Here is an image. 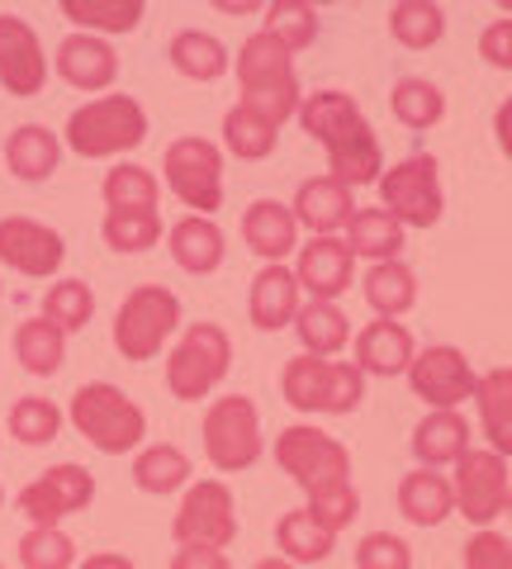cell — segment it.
Segmentation results:
<instances>
[{
	"label": "cell",
	"instance_id": "obj_57",
	"mask_svg": "<svg viewBox=\"0 0 512 569\" xmlns=\"http://www.w3.org/2000/svg\"><path fill=\"white\" fill-rule=\"evenodd\" d=\"M0 295H6V290H0Z\"/></svg>",
	"mask_w": 512,
	"mask_h": 569
},
{
	"label": "cell",
	"instance_id": "obj_34",
	"mask_svg": "<svg viewBox=\"0 0 512 569\" xmlns=\"http://www.w3.org/2000/svg\"><path fill=\"white\" fill-rule=\"evenodd\" d=\"M361 295L375 318H403L418 305V276L403 261H375L361 280Z\"/></svg>",
	"mask_w": 512,
	"mask_h": 569
},
{
	"label": "cell",
	"instance_id": "obj_14",
	"mask_svg": "<svg viewBox=\"0 0 512 569\" xmlns=\"http://www.w3.org/2000/svg\"><path fill=\"white\" fill-rule=\"evenodd\" d=\"M451 493H455V512L474 527H489L493 518H503L508 508V493H512V479H508V460L499 451H465L455 460V475H451Z\"/></svg>",
	"mask_w": 512,
	"mask_h": 569
},
{
	"label": "cell",
	"instance_id": "obj_50",
	"mask_svg": "<svg viewBox=\"0 0 512 569\" xmlns=\"http://www.w3.org/2000/svg\"><path fill=\"white\" fill-rule=\"evenodd\" d=\"M493 142H499V152L512 162V96L499 104V114H493Z\"/></svg>",
	"mask_w": 512,
	"mask_h": 569
},
{
	"label": "cell",
	"instance_id": "obj_12",
	"mask_svg": "<svg viewBox=\"0 0 512 569\" xmlns=\"http://www.w3.org/2000/svg\"><path fill=\"white\" fill-rule=\"evenodd\" d=\"M175 546H200V550H228L238 541V498L223 479H200L181 493V508L171 518Z\"/></svg>",
	"mask_w": 512,
	"mask_h": 569
},
{
	"label": "cell",
	"instance_id": "obj_13",
	"mask_svg": "<svg viewBox=\"0 0 512 569\" xmlns=\"http://www.w3.org/2000/svg\"><path fill=\"white\" fill-rule=\"evenodd\" d=\"M96 498V475L77 466V460H62V466H48L39 479H29L14 498V508L29 518V527H62L67 518L91 508Z\"/></svg>",
	"mask_w": 512,
	"mask_h": 569
},
{
	"label": "cell",
	"instance_id": "obj_52",
	"mask_svg": "<svg viewBox=\"0 0 512 569\" xmlns=\"http://www.w3.org/2000/svg\"><path fill=\"white\" fill-rule=\"evenodd\" d=\"M219 10L223 14H257V10H267V6H252V0H219Z\"/></svg>",
	"mask_w": 512,
	"mask_h": 569
},
{
	"label": "cell",
	"instance_id": "obj_36",
	"mask_svg": "<svg viewBox=\"0 0 512 569\" xmlns=\"http://www.w3.org/2000/svg\"><path fill=\"white\" fill-rule=\"evenodd\" d=\"M100 238H104V247H114L119 257L152 252V247L162 242V213L157 209H104Z\"/></svg>",
	"mask_w": 512,
	"mask_h": 569
},
{
	"label": "cell",
	"instance_id": "obj_19",
	"mask_svg": "<svg viewBox=\"0 0 512 569\" xmlns=\"http://www.w3.org/2000/svg\"><path fill=\"white\" fill-rule=\"evenodd\" d=\"M52 67H58V77L72 86V91H86V96H100L110 91L119 81V52L110 39H96V33H67L52 52Z\"/></svg>",
	"mask_w": 512,
	"mask_h": 569
},
{
	"label": "cell",
	"instance_id": "obj_51",
	"mask_svg": "<svg viewBox=\"0 0 512 569\" xmlns=\"http://www.w3.org/2000/svg\"><path fill=\"white\" fill-rule=\"evenodd\" d=\"M77 569H138L129 556H119V550H100V556H86Z\"/></svg>",
	"mask_w": 512,
	"mask_h": 569
},
{
	"label": "cell",
	"instance_id": "obj_2",
	"mask_svg": "<svg viewBox=\"0 0 512 569\" xmlns=\"http://www.w3.org/2000/svg\"><path fill=\"white\" fill-rule=\"evenodd\" d=\"M238 86H242V110L257 114L271 129H285L299 114V77H294V58L280 48L267 29H257L252 39L238 48Z\"/></svg>",
	"mask_w": 512,
	"mask_h": 569
},
{
	"label": "cell",
	"instance_id": "obj_37",
	"mask_svg": "<svg viewBox=\"0 0 512 569\" xmlns=\"http://www.w3.org/2000/svg\"><path fill=\"white\" fill-rule=\"evenodd\" d=\"M390 110H394V119L403 123V129L428 133L446 119V96H441V86L428 81V77H403L390 91Z\"/></svg>",
	"mask_w": 512,
	"mask_h": 569
},
{
	"label": "cell",
	"instance_id": "obj_20",
	"mask_svg": "<svg viewBox=\"0 0 512 569\" xmlns=\"http://www.w3.org/2000/svg\"><path fill=\"white\" fill-rule=\"evenodd\" d=\"M351 356H357L351 366H357L361 376L394 380V376H409V366H413V356H418V342H413V332L403 328L399 318H375V323H365L357 332Z\"/></svg>",
	"mask_w": 512,
	"mask_h": 569
},
{
	"label": "cell",
	"instance_id": "obj_4",
	"mask_svg": "<svg viewBox=\"0 0 512 569\" xmlns=\"http://www.w3.org/2000/svg\"><path fill=\"white\" fill-rule=\"evenodd\" d=\"M275 466L285 470L299 489H304L309 503L357 489L351 485V451L332 432H323V427H313V422H294V427H285V432L275 437Z\"/></svg>",
	"mask_w": 512,
	"mask_h": 569
},
{
	"label": "cell",
	"instance_id": "obj_11",
	"mask_svg": "<svg viewBox=\"0 0 512 569\" xmlns=\"http://www.w3.org/2000/svg\"><path fill=\"white\" fill-rule=\"evenodd\" d=\"M167 190L181 200L190 213L214 219V209H223V148L209 138H175L162 157Z\"/></svg>",
	"mask_w": 512,
	"mask_h": 569
},
{
	"label": "cell",
	"instance_id": "obj_25",
	"mask_svg": "<svg viewBox=\"0 0 512 569\" xmlns=\"http://www.w3.org/2000/svg\"><path fill=\"white\" fill-rule=\"evenodd\" d=\"M470 437H474V427L465 422L461 408H451V413H428L422 418L413 427L409 447H413V460L422 470H441V466H455V460L470 451Z\"/></svg>",
	"mask_w": 512,
	"mask_h": 569
},
{
	"label": "cell",
	"instance_id": "obj_35",
	"mask_svg": "<svg viewBox=\"0 0 512 569\" xmlns=\"http://www.w3.org/2000/svg\"><path fill=\"white\" fill-rule=\"evenodd\" d=\"M14 361H20L29 376H58L62 361H67V332L52 328L48 318H24L14 328Z\"/></svg>",
	"mask_w": 512,
	"mask_h": 569
},
{
	"label": "cell",
	"instance_id": "obj_30",
	"mask_svg": "<svg viewBox=\"0 0 512 569\" xmlns=\"http://www.w3.org/2000/svg\"><path fill=\"white\" fill-rule=\"evenodd\" d=\"M347 247H351V257H365L370 266L375 261H399V252H403V223L399 219H390L380 204H357V213L347 219V238H342Z\"/></svg>",
	"mask_w": 512,
	"mask_h": 569
},
{
	"label": "cell",
	"instance_id": "obj_38",
	"mask_svg": "<svg viewBox=\"0 0 512 569\" xmlns=\"http://www.w3.org/2000/svg\"><path fill=\"white\" fill-rule=\"evenodd\" d=\"M390 33L409 52L436 48L441 33H446V10L436 0H399V6H390Z\"/></svg>",
	"mask_w": 512,
	"mask_h": 569
},
{
	"label": "cell",
	"instance_id": "obj_15",
	"mask_svg": "<svg viewBox=\"0 0 512 569\" xmlns=\"http://www.w3.org/2000/svg\"><path fill=\"white\" fill-rule=\"evenodd\" d=\"M474 385H480V376H474L470 356L461 347H446V342L418 351L413 366H409L413 399H422L432 413H451V408H461L465 399H474Z\"/></svg>",
	"mask_w": 512,
	"mask_h": 569
},
{
	"label": "cell",
	"instance_id": "obj_54",
	"mask_svg": "<svg viewBox=\"0 0 512 569\" xmlns=\"http://www.w3.org/2000/svg\"><path fill=\"white\" fill-rule=\"evenodd\" d=\"M499 14H503V20H508V14H512V0H503V6H499Z\"/></svg>",
	"mask_w": 512,
	"mask_h": 569
},
{
	"label": "cell",
	"instance_id": "obj_43",
	"mask_svg": "<svg viewBox=\"0 0 512 569\" xmlns=\"http://www.w3.org/2000/svg\"><path fill=\"white\" fill-rule=\"evenodd\" d=\"M62 422H67L62 408L39 395L14 399V408H10V437L20 441V447H48V441H58Z\"/></svg>",
	"mask_w": 512,
	"mask_h": 569
},
{
	"label": "cell",
	"instance_id": "obj_40",
	"mask_svg": "<svg viewBox=\"0 0 512 569\" xmlns=\"http://www.w3.org/2000/svg\"><path fill=\"white\" fill-rule=\"evenodd\" d=\"M100 194H104V209H157L162 181L138 162H119L114 171H104Z\"/></svg>",
	"mask_w": 512,
	"mask_h": 569
},
{
	"label": "cell",
	"instance_id": "obj_58",
	"mask_svg": "<svg viewBox=\"0 0 512 569\" xmlns=\"http://www.w3.org/2000/svg\"><path fill=\"white\" fill-rule=\"evenodd\" d=\"M0 569H6V565H0Z\"/></svg>",
	"mask_w": 512,
	"mask_h": 569
},
{
	"label": "cell",
	"instance_id": "obj_32",
	"mask_svg": "<svg viewBox=\"0 0 512 569\" xmlns=\"http://www.w3.org/2000/svg\"><path fill=\"white\" fill-rule=\"evenodd\" d=\"M290 328L299 337V347H304V356H318V361H332L351 342V318L338 305H318V299L299 305Z\"/></svg>",
	"mask_w": 512,
	"mask_h": 569
},
{
	"label": "cell",
	"instance_id": "obj_27",
	"mask_svg": "<svg viewBox=\"0 0 512 569\" xmlns=\"http://www.w3.org/2000/svg\"><path fill=\"white\" fill-rule=\"evenodd\" d=\"M399 512L409 518L413 527H441L455 512V493H451V479L441 470H409L399 479Z\"/></svg>",
	"mask_w": 512,
	"mask_h": 569
},
{
	"label": "cell",
	"instance_id": "obj_7",
	"mask_svg": "<svg viewBox=\"0 0 512 569\" xmlns=\"http://www.w3.org/2000/svg\"><path fill=\"white\" fill-rule=\"evenodd\" d=\"M200 437H204V460L219 475L252 470L261 460V451H267V437H261V413H257V403L247 395L209 399Z\"/></svg>",
	"mask_w": 512,
	"mask_h": 569
},
{
	"label": "cell",
	"instance_id": "obj_26",
	"mask_svg": "<svg viewBox=\"0 0 512 569\" xmlns=\"http://www.w3.org/2000/svg\"><path fill=\"white\" fill-rule=\"evenodd\" d=\"M58 162H62V133H52L48 123H20L6 138V167L14 181H24V186L52 181Z\"/></svg>",
	"mask_w": 512,
	"mask_h": 569
},
{
	"label": "cell",
	"instance_id": "obj_56",
	"mask_svg": "<svg viewBox=\"0 0 512 569\" xmlns=\"http://www.w3.org/2000/svg\"><path fill=\"white\" fill-rule=\"evenodd\" d=\"M0 508H6V489H0Z\"/></svg>",
	"mask_w": 512,
	"mask_h": 569
},
{
	"label": "cell",
	"instance_id": "obj_53",
	"mask_svg": "<svg viewBox=\"0 0 512 569\" xmlns=\"http://www.w3.org/2000/svg\"><path fill=\"white\" fill-rule=\"evenodd\" d=\"M252 569H299V565H290L285 556H267V560H257Z\"/></svg>",
	"mask_w": 512,
	"mask_h": 569
},
{
	"label": "cell",
	"instance_id": "obj_17",
	"mask_svg": "<svg viewBox=\"0 0 512 569\" xmlns=\"http://www.w3.org/2000/svg\"><path fill=\"white\" fill-rule=\"evenodd\" d=\"M0 86L14 100H29L48 86V52L29 20L0 10Z\"/></svg>",
	"mask_w": 512,
	"mask_h": 569
},
{
	"label": "cell",
	"instance_id": "obj_16",
	"mask_svg": "<svg viewBox=\"0 0 512 569\" xmlns=\"http://www.w3.org/2000/svg\"><path fill=\"white\" fill-rule=\"evenodd\" d=\"M62 261H67V242L58 228L29 219V213L0 219V266H10L14 276L48 280L62 271Z\"/></svg>",
	"mask_w": 512,
	"mask_h": 569
},
{
	"label": "cell",
	"instance_id": "obj_31",
	"mask_svg": "<svg viewBox=\"0 0 512 569\" xmlns=\"http://www.w3.org/2000/svg\"><path fill=\"white\" fill-rule=\"evenodd\" d=\"M190 475H195V466H190V456L175 447V441H152V447H138L133 456V485L143 493H181L190 489Z\"/></svg>",
	"mask_w": 512,
	"mask_h": 569
},
{
	"label": "cell",
	"instance_id": "obj_8",
	"mask_svg": "<svg viewBox=\"0 0 512 569\" xmlns=\"http://www.w3.org/2000/svg\"><path fill=\"white\" fill-rule=\"evenodd\" d=\"M233 370V342L219 323H190L167 356V389L181 403H200Z\"/></svg>",
	"mask_w": 512,
	"mask_h": 569
},
{
	"label": "cell",
	"instance_id": "obj_21",
	"mask_svg": "<svg viewBox=\"0 0 512 569\" xmlns=\"http://www.w3.org/2000/svg\"><path fill=\"white\" fill-rule=\"evenodd\" d=\"M290 213L299 228H309V238H338V228H347V219L357 213V200H351V190L342 181H332V176H309V181L294 190Z\"/></svg>",
	"mask_w": 512,
	"mask_h": 569
},
{
	"label": "cell",
	"instance_id": "obj_18",
	"mask_svg": "<svg viewBox=\"0 0 512 569\" xmlns=\"http://www.w3.org/2000/svg\"><path fill=\"white\" fill-rule=\"evenodd\" d=\"M294 280L318 305H338L351 290V280H357V257H351L342 238H309L294 252Z\"/></svg>",
	"mask_w": 512,
	"mask_h": 569
},
{
	"label": "cell",
	"instance_id": "obj_6",
	"mask_svg": "<svg viewBox=\"0 0 512 569\" xmlns=\"http://www.w3.org/2000/svg\"><path fill=\"white\" fill-rule=\"evenodd\" d=\"M280 395L294 413H357L365 399V376L351 361H318V356H290L280 370Z\"/></svg>",
	"mask_w": 512,
	"mask_h": 569
},
{
	"label": "cell",
	"instance_id": "obj_10",
	"mask_svg": "<svg viewBox=\"0 0 512 569\" xmlns=\"http://www.w3.org/2000/svg\"><path fill=\"white\" fill-rule=\"evenodd\" d=\"M380 209L390 219L409 228H436L441 213H446V194H441V167L432 152H413L394 162L390 171H380Z\"/></svg>",
	"mask_w": 512,
	"mask_h": 569
},
{
	"label": "cell",
	"instance_id": "obj_29",
	"mask_svg": "<svg viewBox=\"0 0 512 569\" xmlns=\"http://www.w3.org/2000/svg\"><path fill=\"white\" fill-rule=\"evenodd\" d=\"M167 58H171V67L181 71V77L204 81V86L228 77V67H233V52H228L219 33H209V29H181L167 43Z\"/></svg>",
	"mask_w": 512,
	"mask_h": 569
},
{
	"label": "cell",
	"instance_id": "obj_39",
	"mask_svg": "<svg viewBox=\"0 0 512 569\" xmlns=\"http://www.w3.org/2000/svg\"><path fill=\"white\" fill-rule=\"evenodd\" d=\"M275 546H280V556H285L290 565H323L332 556V546H338V537L318 527L304 508H294V512H285V518L275 522Z\"/></svg>",
	"mask_w": 512,
	"mask_h": 569
},
{
	"label": "cell",
	"instance_id": "obj_22",
	"mask_svg": "<svg viewBox=\"0 0 512 569\" xmlns=\"http://www.w3.org/2000/svg\"><path fill=\"white\" fill-rule=\"evenodd\" d=\"M299 305H304V290H299V280L285 261L275 266H261L252 276V299H247V313H252V328L261 332H280L294 323Z\"/></svg>",
	"mask_w": 512,
	"mask_h": 569
},
{
	"label": "cell",
	"instance_id": "obj_3",
	"mask_svg": "<svg viewBox=\"0 0 512 569\" xmlns=\"http://www.w3.org/2000/svg\"><path fill=\"white\" fill-rule=\"evenodd\" d=\"M148 142V110L133 96H96L67 114L62 148H72L86 162L123 157Z\"/></svg>",
	"mask_w": 512,
	"mask_h": 569
},
{
	"label": "cell",
	"instance_id": "obj_42",
	"mask_svg": "<svg viewBox=\"0 0 512 569\" xmlns=\"http://www.w3.org/2000/svg\"><path fill=\"white\" fill-rule=\"evenodd\" d=\"M275 142H280V129L261 123L257 114H247L242 104H233V110L223 114V148L233 152L238 162H267L275 152Z\"/></svg>",
	"mask_w": 512,
	"mask_h": 569
},
{
	"label": "cell",
	"instance_id": "obj_48",
	"mask_svg": "<svg viewBox=\"0 0 512 569\" xmlns=\"http://www.w3.org/2000/svg\"><path fill=\"white\" fill-rule=\"evenodd\" d=\"M480 58L499 71H512V20H493L480 33Z\"/></svg>",
	"mask_w": 512,
	"mask_h": 569
},
{
	"label": "cell",
	"instance_id": "obj_9",
	"mask_svg": "<svg viewBox=\"0 0 512 569\" xmlns=\"http://www.w3.org/2000/svg\"><path fill=\"white\" fill-rule=\"evenodd\" d=\"M175 328H181V299L167 284H138V290L123 295L110 337L123 361L138 366V361H152L175 337Z\"/></svg>",
	"mask_w": 512,
	"mask_h": 569
},
{
	"label": "cell",
	"instance_id": "obj_47",
	"mask_svg": "<svg viewBox=\"0 0 512 569\" xmlns=\"http://www.w3.org/2000/svg\"><path fill=\"white\" fill-rule=\"evenodd\" d=\"M465 569H512V541L503 531H474L465 541Z\"/></svg>",
	"mask_w": 512,
	"mask_h": 569
},
{
	"label": "cell",
	"instance_id": "obj_23",
	"mask_svg": "<svg viewBox=\"0 0 512 569\" xmlns=\"http://www.w3.org/2000/svg\"><path fill=\"white\" fill-rule=\"evenodd\" d=\"M167 252L181 266L185 276H214L223 257H228V238L214 219H200V213H185L167 228Z\"/></svg>",
	"mask_w": 512,
	"mask_h": 569
},
{
	"label": "cell",
	"instance_id": "obj_41",
	"mask_svg": "<svg viewBox=\"0 0 512 569\" xmlns=\"http://www.w3.org/2000/svg\"><path fill=\"white\" fill-rule=\"evenodd\" d=\"M261 14H267L261 29H267L271 39L290 52V58H294V52H304L318 39V10L309 6V0H271Z\"/></svg>",
	"mask_w": 512,
	"mask_h": 569
},
{
	"label": "cell",
	"instance_id": "obj_45",
	"mask_svg": "<svg viewBox=\"0 0 512 569\" xmlns=\"http://www.w3.org/2000/svg\"><path fill=\"white\" fill-rule=\"evenodd\" d=\"M24 569H77V541L62 527H29L20 537Z\"/></svg>",
	"mask_w": 512,
	"mask_h": 569
},
{
	"label": "cell",
	"instance_id": "obj_49",
	"mask_svg": "<svg viewBox=\"0 0 512 569\" xmlns=\"http://www.w3.org/2000/svg\"><path fill=\"white\" fill-rule=\"evenodd\" d=\"M171 569H233L223 550H200V546H181L171 556Z\"/></svg>",
	"mask_w": 512,
	"mask_h": 569
},
{
	"label": "cell",
	"instance_id": "obj_44",
	"mask_svg": "<svg viewBox=\"0 0 512 569\" xmlns=\"http://www.w3.org/2000/svg\"><path fill=\"white\" fill-rule=\"evenodd\" d=\"M43 318L62 332H81L96 318V290L86 280H58L43 295Z\"/></svg>",
	"mask_w": 512,
	"mask_h": 569
},
{
	"label": "cell",
	"instance_id": "obj_28",
	"mask_svg": "<svg viewBox=\"0 0 512 569\" xmlns=\"http://www.w3.org/2000/svg\"><path fill=\"white\" fill-rule=\"evenodd\" d=\"M474 408H480V432L489 437V451L512 460V366L484 370L474 385Z\"/></svg>",
	"mask_w": 512,
	"mask_h": 569
},
{
	"label": "cell",
	"instance_id": "obj_55",
	"mask_svg": "<svg viewBox=\"0 0 512 569\" xmlns=\"http://www.w3.org/2000/svg\"><path fill=\"white\" fill-rule=\"evenodd\" d=\"M503 512H508V518H512V493H508V508H503Z\"/></svg>",
	"mask_w": 512,
	"mask_h": 569
},
{
	"label": "cell",
	"instance_id": "obj_46",
	"mask_svg": "<svg viewBox=\"0 0 512 569\" xmlns=\"http://www.w3.org/2000/svg\"><path fill=\"white\" fill-rule=\"evenodd\" d=\"M357 569H413V546L394 531H370L357 546Z\"/></svg>",
	"mask_w": 512,
	"mask_h": 569
},
{
	"label": "cell",
	"instance_id": "obj_33",
	"mask_svg": "<svg viewBox=\"0 0 512 569\" xmlns=\"http://www.w3.org/2000/svg\"><path fill=\"white\" fill-rule=\"evenodd\" d=\"M58 10H62V20L77 24V33H96V39L133 33L148 14L143 0H62Z\"/></svg>",
	"mask_w": 512,
	"mask_h": 569
},
{
	"label": "cell",
	"instance_id": "obj_1",
	"mask_svg": "<svg viewBox=\"0 0 512 569\" xmlns=\"http://www.w3.org/2000/svg\"><path fill=\"white\" fill-rule=\"evenodd\" d=\"M294 119L313 142H323L332 181H342L347 190L380 181V171H384L380 133L370 129L361 104L351 100L347 91H313V96H304Z\"/></svg>",
	"mask_w": 512,
	"mask_h": 569
},
{
	"label": "cell",
	"instance_id": "obj_5",
	"mask_svg": "<svg viewBox=\"0 0 512 569\" xmlns=\"http://www.w3.org/2000/svg\"><path fill=\"white\" fill-rule=\"evenodd\" d=\"M67 422H72L100 456H129L143 447V437H148V413L110 380L81 385L72 395V408H67Z\"/></svg>",
	"mask_w": 512,
	"mask_h": 569
},
{
	"label": "cell",
	"instance_id": "obj_24",
	"mask_svg": "<svg viewBox=\"0 0 512 569\" xmlns=\"http://www.w3.org/2000/svg\"><path fill=\"white\" fill-rule=\"evenodd\" d=\"M242 242L252 247V252L275 266V261H285L290 252H299V223H294V213L290 204H280V200H252L242 213Z\"/></svg>",
	"mask_w": 512,
	"mask_h": 569
}]
</instances>
